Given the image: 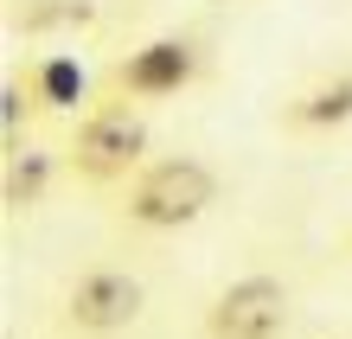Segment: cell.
I'll return each instance as SVG.
<instances>
[{"mask_svg": "<svg viewBox=\"0 0 352 339\" xmlns=\"http://www.w3.org/2000/svg\"><path fill=\"white\" fill-rule=\"evenodd\" d=\"M346 122H352V65L320 71L314 83H301V90L282 102V129L288 135H333Z\"/></svg>", "mask_w": 352, "mask_h": 339, "instance_id": "obj_7", "label": "cell"}, {"mask_svg": "<svg viewBox=\"0 0 352 339\" xmlns=\"http://www.w3.org/2000/svg\"><path fill=\"white\" fill-rule=\"evenodd\" d=\"M7 26L13 32H77V26H96V0H13L7 7Z\"/></svg>", "mask_w": 352, "mask_h": 339, "instance_id": "obj_9", "label": "cell"}, {"mask_svg": "<svg viewBox=\"0 0 352 339\" xmlns=\"http://www.w3.org/2000/svg\"><path fill=\"white\" fill-rule=\"evenodd\" d=\"M288 327V282L282 275H237L205 307V339H276Z\"/></svg>", "mask_w": 352, "mask_h": 339, "instance_id": "obj_5", "label": "cell"}, {"mask_svg": "<svg viewBox=\"0 0 352 339\" xmlns=\"http://www.w3.org/2000/svg\"><path fill=\"white\" fill-rule=\"evenodd\" d=\"M32 116H45V109H38V96H32L26 71H7V77H0V141L19 147V135H26V122H32Z\"/></svg>", "mask_w": 352, "mask_h": 339, "instance_id": "obj_10", "label": "cell"}, {"mask_svg": "<svg viewBox=\"0 0 352 339\" xmlns=\"http://www.w3.org/2000/svg\"><path fill=\"white\" fill-rule=\"evenodd\" d=\"M141 307H148V288H141V275L129 269H84L77 282L65 288V327L84 333V339H109V333H129L141 320Z\"/></svg>", "mask_w": 352, "mask_h": 339, "instance_id": "obj_4", "label": "cell"}, {"mask_svg": "<svg viewBox=\"0 0 352 339\" xmlns=\"http://www.w3.org/2000/svg\"><path fill=\"white\" fill-rule=\"evenodd\" d=\"M65 160H71V173L84 186H96V193L129 186L141 166H148V122H141V109L102 96L90 116H77V129L65 141Z\"/></svg>", "mask_w": 352, "mask_h": 339, "instance_id": "obj_2", "label": "cell"}, {"mask_svg": "<svg viewBox=\"0 0 352 339\" xmlns=\"http://www.w3.org/2000/svg\"><path fill=\"white\" fill-rule=\"evenodd\" d=\"M218 205V173L192 154H167V160H148L141 173L122 186V224L135 230H179V224H199L205 211Z\"/></svg>", "mask_w": 352, "mask_h": 339, "instance_id": "obj_1", "label": "cell"}, {"mask_svg": "<svg viewBox=\"0 0 352 339\" xmlns=\"http://www.w3.org/2000/svg\"><path fill=\"white\" fill-rule=\"evenodd\" d=\"M26 83H32V96H38L45 116H90L102 102L96 96L102 83L90 77V65L77 52H38V58H26Z\"/></svg>", "mask_w": 352, "mask_h": 339, "instance_id": "obj_6", "label": "cell"}, {"mask_svg": "<svg viewBox=\"0 0 352 339\" xmlns=\"http://www.w3.org/2000/svg\"><path fill=\"white\" fill-rule=\"evenodd\" d=\"M52 179H58V154L38 141H19L7 147V160H0V205H7V218H26L52 199Z\"/></svg>", "mask_w": 352, "mask_h": 339, "instance_id": "obj_8", "label": "cell"}, {"mask_svg": "<svg viewBox=\"0 0 352 339\" xmlns=\"http://www.w3.org/2000/svg\"><path fill=\"white\" fill-rule=\"evenodd\" d=\"M199 77H205L199 39L192 32H154L102 71V96L109 102H167V96H186Z\"/></svg>", "mask_w": 352, "mask_h": 339, "instance_id": "obj_3", "label": "cell"}]
</instances>
